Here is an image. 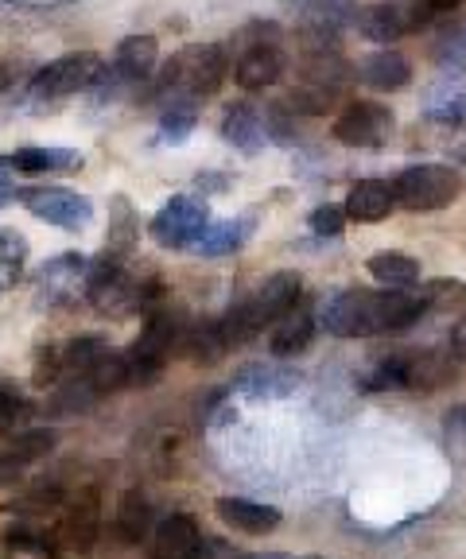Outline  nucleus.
Masks as SVG:
<instances>
[{"label":"nucleus","mask_w":466,"mask_h":559,"mask_svg":"<svg viewBox=\"0 0 466 559\" xmlns=\"http://www.w3.org/2000/svg\"><path fill=\"white\" fill-rule=\"evenodd\" d=\"M423 311H428V299L408 296L405 288H350L326 299L323 326L335 338H370V334L408 331Z\"/></svg>","instance_id":"f257e3e1"},{"label":"nucleus","mask_w":466,"mask_h":559,"mask_svg":"<svg viewBox=\"0 0 466 559\" xmlns=\"http://www.w3.org/2000/svg\"><path fill=\"white\" fill-rule=\"evenodd\" d=\"M299 296H303V276H299V272H276V276L264 280L253 296L234 304L218 319L229 349L253 342L256 334H261L264 326H273L291 304H299Z\"/></svg>","instance_id":"f03ea898"},{"label":"nucleus","mask_w":466,"mask_h":559,"mask_svg":"<svg viewBox=\"0 0 466 559\" xmlns=\"http://www.w3.org/2000/svg\"><path fill=\"white\" fill-rule=\"evenodd\" d=\"M229 59L218 44H191L164 67L159 79V94L171 105H194L203 97L218 94V86L226 82Z\"/></svg>","instance_id":"7ed1b4c3"},{"label":"nucleus","mask_w":466,"mask_h":559,"mask_svg":"<svg viewBox=\"0 0 466 559\" xmlns=\"http://www.w3.org/2000/svg\"><path fill=\"white\" fill-rule=\"evenodd\" d=\"M179 346V319L168 307H156L144 323L141 338L132 342L124 354V384H156L164 366H168L171 349Z\"/></svg>","instance_id":"20e7f679"},{"label":"nucleus","mask_w":466,"mask_h":559,"mask_svg":"<svg viewBox=\"0 0 466 559\" xmlns=\"http://www.w3.org/2000/svg\"><path fill=\"white\" fill-rule=\"evenodd\" d=\"M463 179L455 167L447 164H416L393 179V202H401L413 214H428V210H443L458 199Z\"/></svg>","instance_id":"39448f33"},{"label":"nucleus","mask_w":466,"mask_h":559,"mask_svg":"<svg viewBox=\"0 0 466 559\" xmlns=\"http://www.w3.org/2000/svg\"><path fill=\"white\" fill-rule=\"evenodd\" d=\"M97 55L82 51V55H67V59H55L51 67H44L27 86V102L36 109H51V105H62L67 97H74L79 90L89 86V79L97 74Z\"/></svg>","instance_id":"423d86ee"},{"label":"nucleus","mask_w":466,"mask_h":559,"mask_svg":"<svg viewBox=\"0 0 466 559\" xmlns=\"http://www.w3.org/2000/svg\"><path fill=\"white\" fill-rule=\"evenodd\" d=\"M211 226V214H206V202L191 199V194H176L171 202L159 206V214L152 218V237L164 249H191L203 229Z\"/></svg>","instance_id":"0eeeda50"},{"label":"nucleus","mask_w":466,"mask_h":559,"mask_svg":"<svg viewBox=\"0 0 466 559\" xmlns=\"http://www.w3.org/2000/svg\"><path fill=\"white\" fill-rule=\"evenodd\" d=\"M396 121L393 109L381 102H354L346 105L335 121V140L346 148H381L393 136Z\"/></svg>","instance_id":"6e6552de"},{"label":"nucleus","mask_w":466,"mask_h":559,"mask_svg":"<svg viewBox=\"0 0 466 559\" xmlns=\"http://www.w3.org/2000/svg\"><path fill=\"white\" fill-rule=\"evenodd\" d=\"M24 206L32 210L39 222L59 226V229H71V234L86 229L89 218H94V202H89L86 194L62 191V187H36V191H27Z\"/></svg>","instance_id":"1a4fd4ad"},{"label":"nucleus","mask_w":466,"mask_h":559,"mask_svg":"<svg viewBox=\"0 0 466 559\" xmlns=\"http://www.w3.org/2000/svg\"><path fill=\"white\" fill-rule=\"evenodd\" d=\"M299 384H303V373H296V369L256 361V366L238 369V377H234V393L246 396V401H284V396L296 393Z\"/></svg>","instance_id":"9d476101"},{"label":"nucleus","mask_w":466,"mask_h":559,"mask_svg":"<svg viewBox=\"0 0 466 559\" xmlns=\"http://www.w3.org/2000/svg\"><path fill=\"white\" fill-rule=\"evenodd\" d=\"M203 533L191 513H171L152 533V559H203Z\"/></svg>","instance_id":"9b49d317"},{"label":"nucleus","mask_w":466,"mask_h":559,"mask_svg":"<svg viewBox=\"0 0 466 559\" xmlns=\"http://www.w3.org/2000/svg\"><path fill=\"white\" fill-rule=\"evenodd\" d=\"M218 521L226 528H238V533H249V536H264L280 528L284 513L276 506H264V501H253V498H218L214 506Z\"/></svg>","instance_id":"f8f14e48"},{"label":"nucleus","mask_w":466,"mask_h":559,"mask_svg":"<svg viewBox=\"0 0 466 559\" xmlns=\"http://www.w3.org/2000/svg\"><path fill=\"white\" fill-rule=\"evenodd\" d=\"M311 338H315V314L303 304H291L273 323L268 349H273V358H296V354H308Z\"/></svg>","instance_id":"ddd939ff"},{"label":"nucleus","mask_w":466,"mask_h":559,"mask_svg":"<svg viewBox=\"0 0 466 559\" xmlns=\"http://www.w3.org/2000/svg\"><path fill=\"white\" fill-rule=\"evenodd\" d=\"M97 533H101V498H97V489L89 486L71 498L67 521H62V536H67L71 548L89 551L97 544Z\"/></svg>","instance_id":"4468645a"},{"label":"nucleus","mask_w":466,"mask_h":559,"mask_svg":"<svg viewBox=\"0 0 466 559\" xmlns=\"http://www.w3.org/2000/svg\"><path fill=\"white\" fill-rule=\"evenodd\" d=\"M393 187L381 179H358L346 194V222H361V226H381L393 214Z\"/></svg>","instance_id":"2eb2a0df"},{"label":"nucleus","mask_w":466,"mask_h":559,"mask_svg":"<svg viewBox=\"0 0 466 559\" xmlns=\"http://www.w3.org/2000/svg\"><path fill=\"white\" fill-rule=\"evenodd\" d=\"M234 79L241 90H268L284 79V51L276 44H253L234 67Z\"/></svg>","instance_id":"dca6fc26"},{"label":"nucleus","mask_w":466,"mask_h":559,"mask_svg":"<svg viewBox=\"0 0 466 559\" xmlns=\"http://www.w3.org/2000/svg\"><path fill=\"white\" fill-rule=\"evenodd\" d=\"M109 67L121 74L124 82H141V79H152L159 67V44L156 35H124L121 44L113 51V62Z\"/></svg>","instance_id":"f3484780"},{"label":"nucleus","mask_w":466,"mask_h":559,"mask_svg":"<svg viewBox=\"0 0 466 559\" xmlns=\"http://www.w3.org/2000/svg\"><path fill=\"white\" fill-rule=\"evenodd\" d=\"M86 272V261L79 253H62V257H51L44 269L36 272L39 280V299H47V307L55 304H67L79 288V276Z\"/></svg>","instance_id":"a211bd4d"},{"label":"nucleus","mask_w":466,"mask_h":559,"mask_svg":"<svg viewBox=\"0 0 466 559\" xmlns=\"http://www.w3.org/2000/svg\"><path fill=\"white\" fill-rule=\"evenodd\" d=\"M222 136H226V144L246 152V156H256V152L268 144V136H264V117L256 114L253 105H229L226 117H222Z\"/></svg>","instance_id":"6ab92c4d"},{"label":"nucleus","mask_w":466,"mask_h":559,"mask_svg":"<svg viewBox=\"0 0 466 559\" xmlns=\"http://www.w3.org/2000/svg\"><path fill=\"white\" fill-rule=\"evenodd\" d=\"M4 164L12 171L24 175H67L82 167V152L74 148H16L12 156H4Z\"/></svg>","instance_id":"aec40b11"},{"label":"nucleus","mask_w":466,"mask_h":559,"mask_svg":"<svg viewBox=\"0 0 466 559\" xmlns=\"http://www.w3.org/2000/svg\"><path fill=\"white\" fill-rule=\"evenodd\" d=\"M253 229H256L253 214H241V218L222 222V226H206L203 237L191 245V253H199V257H229V253H238L241 245L253 237Z\"/></svg>","instance_id":"412c9836"},{"label":"nucleus","mask_w":466,"mask_h":559,"mask_svg":"<svg viewBox=\"0 0 466 559\" xmlns=\"http://www.w3.org/2000/svg\"><path fill=\"white\" fill-rule=\"evenodd\" d=\"M361 79H366V86H373V90H401L413 82V62H408L401 51H389L385 47V51L361 59Z\"/></svg>","instance_id":"4be33fe9"},{"label":"nucleus","mask_w":466,"mask_h":559,"mask_svg":"<svg viewBox=\"0 0 466 559\" xmlns=\"http://www.w3.org/2000/svg\"><path fill=\"white\" fill-rule=\"evenodd\" d=\"M354 24H358V32L370 39V44H396L401 35L408 32V20L405 12L396 9V4H373V9H361L358 16H354Z\"/></svg>","instance_id":"5701e85b"},{"label":"nucleus","mask_w":466,"mask_h":559,"mask_svg":"<svg viewBox=\"0 0 466 559\" xmlns=\"http://www.w3.org/2000/svg\"><path fill=\"white\" fill-rule=\"evenodd\" d=\"M97 396H101V393H97V384L89 381L86 373H71V377H62V381H59V389H55L47 412H51V416H59V419L82 416V412L94 408Z\"/></svg>","instance_id":"b1692460"},{"label":"nucleus","mask_w":466,"mask_h":559,"mask_svg":"<svg viewBox=\"0 0 466 559\" xmlns=\"http://www.w3.org/2000/svg\"><path fill=\"white\" fill-rule=\"evenodd\" d=\"M179 342H183L187 358H191L194 366H214V361H222L229 354V342H226V334H222L218 319L194 323L191 334H179Z\"/></svg>","instance_id":"393cba45"},{"label":"nucleus","mask_w":466,"mask_h":559,"mask_svg":"<svg viewBox=\"0 0 466 559\" xmlns=\"http://www.w3.org/2000/svg\"><path fill=\"white\" fill-rule=\"evenodd\" d=\"M113 349H109V342L101 338V334H79V338H71L67 346L59 349L62 358V377L71 373H89V369H97L101 361L109 358Z\"/></svg>","instance_id":"a878e982"},{"label":"nucleus","mask_w":466,"mask_h":559,"mask_svg":"<svg viewBox=\"0 0 466 559\" xmlns=\"http://www.w3.org/2000/svg\"><path fill=\"white\" fill-rule=\"evenodd\" d=\"M117 533L129 544H141L152 533V501L144 498L141 489H129L121 501H117Z\"/></svg>","instance_id":"bb28decb"},{"label":"nucleus","mask_w":466,"mask_h":559,"mask_svg":"<svg viewBox=\"0 0 466 559\" xmlns=\"http://www.w3.org/2000/svg\"><path fill=\"white\" fill-rule=\"evenodd\" d=\"M366 269H370V276L381 280L385 288H413V284H420V261L405 253H378V257H370Z\"/></svg>","instance_id":"cd10ccee"},{"label":"nucleus","mask_w":466,"mask_h":559,"mask_svg":"<svg viewBox=\"0 0 466 559\" xmlns=\"http://www.w3.org/2000/svg\"><path fill=\"white\" fill-rule=\"evenodd\" d=\"M423 117L443 129H466V90H435L423 102Z\"/></svg>","instance_id":"c85d7f7f"},{"label":"nucleus","mask_w":466,"mask_h":559,"mask_svg":"<svg viewBox=\"0 0 466 559\" xmlns=\"http://www.w3.org/2000/svg\"><path fill=\"white\" fill-rule=\"evenodd\" d=\"M27 261V241L16 229H0V292H9L20 280Z\"/></svg>","instance_id":"c756f323"},{"label":"nucleus","mask_w":466,"mask_h":559,"mask_svg":"<svg viewBox=\"0 0 466 559\" xmlns=\"http://www.w3.org/2000/svg\"><path fill=\"white\" fill-rule=\"evenodd\" d=\"M4 556L9 559H59L55 544L47 536L32 533V528H9L4 536Z\"/></svg>","instance_id":"7c9ffc66"},{"label":"nucleus","mask_w":466,"mask_h":559,"mask_svg":"<svg viewBox=\"0 0 466 559\" xmlns=\"http://www.w3.org/2000/svg\"><path fill=\"white\" fill-rule=\"evenodd\" d=\"M366 389H370V393H385V389H413V358H405V354L385 358L370 377H366Z\"/></svg>","instance_id":"2f4dec72"},{"label":"nucleus","mask_w":466,"mask_h":559,"mask_svg":"<svg viewBox=\"0 0 466 559\" xmlns=\"http://www.w3.org/2000/svg\"><path fill=\"white\" fill-rule=\"evenodd\" d=\"M431 59L443 74H466V27H455V32H443L431 47Z\"/></svg>","instance_id":"473e14b6"},{"label":"nucleus","mask_w":466,"mask_h":559,"mask_svg":"<svg viewBox=\"0 0 466 559\" xmlns=\"http://www.w3.org/2000/svg\"><path fill=\"white\" fill-rule=\"evenodd\" d=\"M113 214L117 218L109 222V234H106V245L113 257H124L136 245V218H132V206L129 199H113Z\"/></svg>","instance_id":"72a5a7b5"},{"label":"nucleus","mask_w":466,"mask_h":559,"mask_svg":"<svg viewBox=\"0 0 466 559\" xmlns=\"http://www.w3.org/2000/svg\"><path fill=\"white\" fill-rule=\"evenodd\" d=\"M194 124H199L194 105H168L159 117V144H183L194 132Z\"/></svg>","instance_id":"f704fd0d"},{"label":"nucleus","mask_w":466,"mask_h":559,"mask_svg":"<svg viewBox=\"0 0 466 559\" xmlns=\"http://www.w3.org/2000/svg\"><path fill=\"white\" fill-rule=\"evenodd\" d=\"M346 226V210L338 202H323V206L311 210V234L319 237H338Z\"/></svg>","instance_id":"c9c22d12"},{"label":"nucleus","mask_w":466,"mask_h":559,"mask_svg":"<svg viewBox=\"0 0 466 559\" xmlns=\"http://www.w3.org/2000/svg\"><path fill=\"white\" fill-rule=\"evenodd\" d=\"M291 105H296V109H303V114H326V109L335 105V90H331V86L296 90V94H291Z\"/></svg>","instance_id":"e433bc0d"},{"label":"nucleus","mask_w":466,"mask_h":559,"mask_svg":"<svg viewBox=\"0 0 466 559\" xmlns=\"http://www.w3.org/2000/svg\"><path fill=\"white\" fill-rule=\"evenodd\" d=\"M226 175H218V171H206V175H199V179H194V187H199V191H206V194H222L226 191Z\"/></svg>","instance_id":"4c0bfd02"},{"label":"nucleus","mask_w":466,"mask_h":559,"mask_svg":"<svg viewBox=\"0 0 466 559\" xmlns=\"http://www.w3.org/2000/svg\"><path fill=\"white\" fill-rule=\"evenodd\" d=\"M12 199H16V183L9 179V164L0 159V206H9Z\"/></svg>","instance_id":"58836bf2"},{"label":"nucleus","mask_w":466,"mask_h":559,"mask_svg":"<svg viewBox=\"0 0 466 559\" xmlns=\"http://www.w3.org/2000/svg\"><path fill=\"white\" fill-rule=\"evenodd\" d=\"M423 4H428L431 12H451V9H458L463 0H423Z\"/></svg>","instance_id":"ea45409f"},{"label":"nucleus","mask_w":466,"mask_h":559,"mask_svg":"<svg viewBox=\"0 0 466 559\" xmlns=\"http://www.w3.org/2000/svg\"><path fill=\"white\" fill-rule=\"evenodd\" d=\"M4 90H9V70L0 67V94H4Z\"/></svg>","instance_id":"a19ab883"},{"label":"nucleus","mask_w":466,"mask_h":559,"mask_svg":"<svg viewBox=\"0 0 466 559\" xmlns=\"http://www.w3.org/2000/svg\"><path fill=\"white\" fill-rule=\"evenodd\" d=\"M246 559H291V556H280V551H273V556H246Z\"/></svg>","instance_id":"79ce46f5"},{"label":"nucleus","mask_w":466,"mask_h":559,"mask_svg":"<svg viewBox=\"0 0 466 559\" xmlns=\"http://www.w3.org/2000/svg\"><path fill=\"white\" fill-rule=\"evenodd\" d=\"M308 559H319V556H308Z\"/></svg>","instance_id":"37998d69"}]
</instances>
